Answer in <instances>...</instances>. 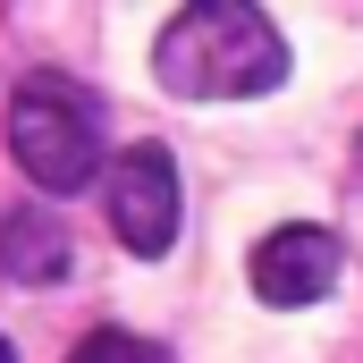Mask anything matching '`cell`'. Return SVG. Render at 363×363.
Here are the masks:
<instances>
[{
  "instance_id": "cell-1",
  "label": "cell",
  "mask_w": 363,
  "mask_h": 363,
  "mask_svg": "<svg viewBox=\"0 0 363 363\" xmlns=\"http://www.w3.org/2000/svg\"><path fill=\"white\" fill-rule=\"evenodd\" d=\"M152 77L186 101H254L287 85V34L262 0H186L152 43Z\"/></svg>"
},
{
  "instance_id": "cell-2",
  "label": "cell",
  "mask_w": 363,
  "mask_h": 363,
  "mask_svg": "<svg viewBox=\"0 0 363 363\" xmlns=\"http://www.w3.org/2000/svg\"><path fill=\"white\" fill-rule=\"evenodd\" d=\"M9 152L26 161V178L51 194H77L101 169V101L77 77H26L9 93Z\"/></svg>"
},
{
  "instance_id": "cell-3",
  "label": "cell",
  "mask_w": 363,
  "mask_h": 363,
  "mask_svg": "<svg viewBox=\"0 0 363 363\" xmlns=\"http://www.w3.org/2000/svg\"><path fill=\"white\" fill-rule=\"evenodd\" d=\"M101 211H110V228H118L127 254L161 262V254L178 245V220H186L178 161H169L161 144H127V152H110V169H101Z\"/></svg>"
},
{
  "instance_id": "cell-4",
  "label": "cell",
  "mask_w": 363,
  "mask_h": 363,
  "mask_svg": "<svg viewBox=\"0 0 363 363\" xmlns=\"http://www.w3.org/2000/svg\"><path fill=\"white\" fill-rule=\"evenodd\" d=\"M254 296L279 304V313H296V304H321L338 271H347V254H338V237L330 228H313V220H296V228H271L262 245H254Z\"/></svg>"
},
{
  "instance_id": "cell-5",
  "label": "cell",
  "mask_w": 363,
  "mask_h": 363,
  "mask_svg": "<svg viewBox=\"0 0 363 363\" xmlns=\"http://www.w3.org/2000/svg\"><path fill=\"white\" fill-rule=\"evenodd\" d=\"M68 271V228L51 211H9L0 220V279H26V287H51Z\"/></svg>"
},
{
  "instance_id": "cell-6",
  "label": "cell",
  "mask_w": 363,
  "mask_h": 363,
  "mask_svg": "<svg viewBox=\"0 0 363 363\" xmlns=\"http://www.w3.org/2000/svg\"><path fill=\"white\" fill-rule=\"evenodd\" d=\"M68 363H169V347H152V338H135V330H93V338H77Z\"/></svg>"
},
{
  "instance_id": "cell-7",
  "label": "cell",
  "mask_w": 363,
  "mask_h": 363,
  "mask_svg": "<svg viewBox=\"0 0 363 363\" xmlns=\"http://www.w3.org/2000/svg\"><path fill=\"white\" fill-rule=\"evenodd\" d=\"M355 186H363V144H355Z\"/></svg>"
},
{
  "instance_id": "cell-8",
  "label": "cell",
  "mask_w": 363,
  "mask_h": 363,
  "mask_svg": "<svg viewBox=\"0 0 363 363\" xmlns=\"http://www.w3.org/2000/svg\"><path fill=\"white\" fill-rule=\"evenodd\" d=\"M0 363H17V355H9V338H0Z\"/></svg>"
}]
</instances>
